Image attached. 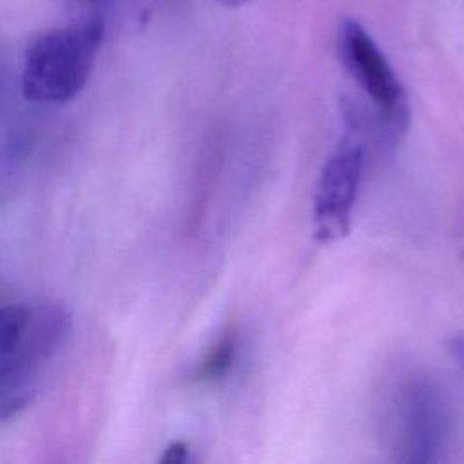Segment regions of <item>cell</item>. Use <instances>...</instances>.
Here are the masks:
<instances>
[{
    "label": "cell",
    "mask_w": 464,
    "mask_h": 464,
    "mask_svg": "<svg viewBox=\"0 0 464 464\" xmlns=\"http://www.w3.org/2000/svg\"><path fill=\"white\" fill-rule=\"evenodd\" d=\"M105 27V16L80 14L71 24L34 34L24 53V96L40 103L72 100L91 78Z\"/></svg>",
    "instance_id": "obj_1"
},
{
    "label": "cell",
    "mask_w": 464,
    "mask_h": 464,
    "mask_svg": "<svg viewBox=\"0 0 464 464\" xmlns=\"http://www.w3.org/2000/svg\"><path fill=\"white\" fill-rule=\"evenodd\" d=\"M337 53L352 80L373 102L381 120L401 130L408 123V98L388 58L372 34L353 18L339 24Z\"/></svg>",
    "instance_id": "obj_2"
},
{
    "label": "cell",
    "mask_w": 464,
    "mask_h": 464,
    "mask_svg": "<svg viewBox=\"0 0 464 464\" xmlns=\"http://www.w3.org/2000/svg\"><path fill=\"white\" fill-rule=\"evenodd\" d=\"M364 149L357 127L350 125L339 145L326 158L314 194V236L330 245L348 236L352 210L362 174Z\"/></svg>",
    "instance_id": "obj_3"
},
{
    "label": "cell",
    "mask_w": 464,
    "mask_h": 464,
    "mask_svg": "<svg viewBox=\"0 0 464 464\" xmlns=\"http://www.w3.org/2000/svg\"><path fill=\"white\" fill-rule=\"evenodd\" d=\"M401 442L408 460H433L444 437V410L426 384H411L401 408Z\"/></svg>",
    "instance_id": "obj_4"
},
{
    "label": "cell",
    "mask_w": 464,
    "mask_h": 464,
    "mask_svg": "<svg viewBox=\"0 0 464 464\" xmlns=\"http://www.w3.org/2000/svg\"><path fill=\"white\" fill-rule=\"evenodd\" d=\"M236 359V335L234 332H225L205 353V357L196 366L192 377L199 382H214L223 379L232 368Z\"/></svg>",
    "instance_id": "obj_5"
},
{
    "label": "cell",
    "mask_w": 464,
    "mask_h": 464,
    "mask_svg": "<svg viewBox=\"0 0 464 464\" xmlns=\"http://www.w3.org/2000/svg\"><path fill=\"white\" fill-rule=\"evenodd\" d=\"M29 308L22 304L0 306V359L11 353L24 337Z\"/></svg>",
    "instance_id": "obj_6"
},
{
    "label": "cell",
    "mask_w": 464,
    "mask_h": 464,
    "mask_svg": "<svg viewBox=\"0 0 464 464\" xmlns=\"http://www.w3.org/2000/svg\"><path fill=\"white\" fill-rule=\"evenodd\" d=\"M74 7H80V14H100L105 16L116 0H67Z\"/></svg>",
    "instance_id": "obj_7"
},
{
    "label": "cell",
    "mask_w": 464,
    "mask_h": 464,
    "mask_svg": "<svg viewBox=\"0 0 464 464\" xmlns=\"http://www.w3.org/2000/svg\"><path fill=\"white\" fill-rule=\"evenodd\" d=\"M187 459H188V446H187V442L174 440V442H170L165 448V451H163L160 460L165 462V464H183V462H187Z\"/></svg>",
    "instance_id": "obj_8"
},
{
    "label": "cell",
    "mask_w": 464,
    "mask_h": 464,
    "mask_svg": "<svg viewBox=\"0 0 464 464\" xmlns=\"http://www.w3.org/2000/svg\"><path fill=\"white\" fill-rule=\"evenodd\" d=\"M221 5L225 7H241V5H246L250 4L252 0H218Z\"/></svg>",
    "instance_id": "obj_9"
}]
</instances>
